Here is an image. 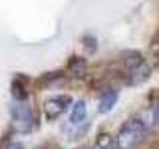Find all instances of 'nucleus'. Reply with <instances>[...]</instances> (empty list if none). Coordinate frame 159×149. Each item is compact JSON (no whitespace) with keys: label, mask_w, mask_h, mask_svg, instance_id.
Instances as JSON below:
<instances>
[{"label":"nucleus","mask_w":159,"mask_h":149,"mask_svg":"<svg viewBox=\"0 0 159 149\" xmlns=\"http://www.w3.org/2000/svg\"><path fill=\"white\" fill-rule=\"evenodd\" d=\"M147 129L143 127L139 117H129L116 133V145L117 149H137L141 145V141L145 139Z\"/></svg>","instance_id":"1"},{"label":"nucleus","mask_w":159,"mask_h":149,"mask_svg":"<svg viewBox=\"0 0 159 149\" xmlns=\"http://www.w3.org/2000/svg\"><path fill=\"white\" fill-rule=\"evenodd\" d=\"M10 115H12V121H14V127L22 133H28L32 129H36L38 125V119H36V111L34 107L28 103V99L24 102H14V106L10 107Z\"/></svg>","instance_id":"2"},{"label":"nucleus","mask_w":159,"mask_h":149,"mask_svg":"<svg viewBox=\"0 0 159 149\" xmlns=\"http://www.w3.org/2000/svg\"><path fill=\"white\" fill-rule=\"evenodd\" d=\"M70 106H72V97L66 96V93H64V96L62 93L50 96L46 102H44V115H46L48 121H56Z\"/></svg>","instance_id":"3"},{"label":"nucleus","mask_w":159,"mask_h":149,"mask_svg":"<svg viewBox=\"0 0 159 149\" xmlns=\"http://www.w3.org/2000/svg\"><path fill=\"white\" fill-rule=\"evenodd\" d=\"M117 97H119V93H117V89H113V88H107V89H103L102 93H99V113H107V111H111L113 106L117 103Z\"/></svg>","instance_id":"4"},{"label":"nucleus","mask_w":159,"mask_h":149,"mask_svg":"<svg viewBox=\"0 0 159 149\" xmlns=\"http://www.w3.org/2000/svg\"><path fill=\"white\" fill-rule=\"evenodd\" d=\"M66 72L72 78H86V74H88V62H86V58L72 56V58H70V62H68Z\"/></svg>","instance_id":"5"},{"label":"nucleus","mask_w":159,"mask_h":149,"mask_svg":"<svg viewBox=\"0 0 159 149\" xmlns=\"http://www.w3.org/2000/svg\"><path fill=\"white\" fill-rule=\"evenodd\" d=\"M149 66L145 62H141L139 66H135V68H131V70H127V84H131V86H137V84H143L145 79L149 78Z\"/></svg>","instance_id":"6"},{"label":"nucleus","mask_w":159,"mask_h":149,"mask_svg":"<svg viewBox=\"0 0 159 149\" xmlns=\"http://www.w3.org/2000/svg\"><path fill=\"white\" fill-rule=\"evenodd\" d=\"M26 84H28V79L24 76L14 78V82H12V97H14V102H24V99H28Z\"/></svg>","instance_id":"7"},{"label":"nucleus","mask_w":159,"mask_h":149,"mask_svg":"<svg viewBox=\"0 0 159 149\" xmlns=\"http://www.w3.org/2000/svg\"><path fill=\"white\" fill-rule=\"evenodd\" d=\"M86 117H88V106H86L84 99H78V102L72 106V111H70V121L72 123H82V121H86Z\"/></svg>","instance_id":"8"},{"label":"nucleus","mask_w":159,"mask_h":149,"mask_svg":"<svg viewBox=\"0 0 159 149\" xmlns=\"http://www.w3.org/2000/svg\"><path fill=\"white\" fill-rule=\"evenodd\" d=\"M121 64H123V68H125V72L127 70H131V68H135L139 66V64L143 62V56L137 52V50H127V52H123L121 54Z\"/></svg>","instance_id":"9"},{"label":"nucleus","mask_w":159,"mask_h":149,"mask_svg":"<svg viewBox=\"0 0 159 149\" xmlns=\"http://www.w3.org/2000/svg\"><path fill=\"white\" fill-rule=\"evenodd\" d=\"M92 149H117V145H116V139L109 133H99L96 137V141H93Z\"/></svg>","instance_id":"10"},{"label":"nucleus","mask_w":159,"mask_h":149,"mask_svg":"<svg viewBox=\"0 0 159 149\" xmlns=\"http://www.w3.org/2000/svg\"><path fill=\"white\" fill-rule=\"evenodd\" d=\"M82 44L89 50V52H96V50H98V40L93 38V36H89V34L82 36Z\"/></svg>","instance_id":"11"},{"label":"nucleus","mask_w":159,"mask_h":149,"mask_svg":"<svg viewBox=\"0 0 159 149\" xmlns=\"http://www.w3.org/2000/svg\"><path fill=\"white\" fill-rule=\"evenodd\" d=\"M151 56L155 58V62L159 64V32L153 36V40H151Z\"/></svg>","instance_id":"12"},{"label":"nucleus","mask_w":159,"mask_h":149,"mask_svg":"<svg viewBox=\"0 0 159 149\" xmlns=\"http://www.w3.org/2000/svg\"><path fill=\"white\" fill-rule=\"evenodd\" d=\"M4 149H26V147H24L22 143H18V141H12V143H8Z\"/></svg>","instance_id":"13"},{"label":"nucleus","mask_w":159,"mask_h":149,"mask_svg":"<svg viewBox=\"0 0 159 149\" xmlns=\"http://www.w3.org/2000/svg\"><path fill=\"white\" fill-rule=\"evenodd\" d=\"M153 109L157 111V117H159V102H157V103H153Z\"/></svg>","instance_id":"14"}]
</instances>
